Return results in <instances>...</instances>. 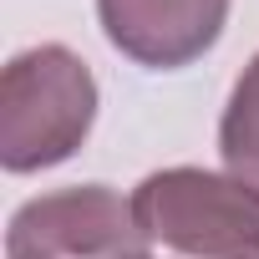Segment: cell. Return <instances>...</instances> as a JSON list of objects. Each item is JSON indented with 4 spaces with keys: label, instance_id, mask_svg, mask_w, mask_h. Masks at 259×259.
Masks as SVG:
<instances>
[{
    "label": "cell",
    "instance_id": "1",
    "mask_svg": "<svg viewBox=\"0 0 259 259\" xmlns=\"http://www.w3.org/2000/svg\"><path fill=\"white\" fill-rule=\"evenodd\" d=\"M97 122V76L71 46H31L0 71V163L41 173L66 163Z\"/></svg>",
    "mask_w": 259,
    "mask_h": 259
},
{
    "label": "cell",
    "instance_id": "2",
    "mask_svg": "<svg viewBox=\"0 0 259 259\" xmlns=\"http://www.w3.org/2000/svg\"><path fill=\"white\" fill-rule=\"evenodd\" d=\"M133 213L153 244L188 259H259V188L234 173H148L133 193Z\"/></svg>",
    "mask_w": 259,
    "mask_h": 259
},
{
    "label": "cell",
    "instance_id": "3",
    "mask_svg": "<svg viewBox=\"0 0 259 259\" xmlns=\"http://www.w3.org/2000/svg\"><path fill=\"white\" fill-rule=\"evenodd\" d=\"M153 254L133 203L107 183L41 193L11 213L6 259H138Z\"/></svg>",
    "mask_w": 259,
    "mask_h": 259
},
{
    "label": "cell",
    "instance_id": "4",
    "mask_svg": "<svg viewBox=\"0 0 259 259\" xmlns=\"http://www.w3.org/2000/svg\"><path fill=\"white\" fill-rule=\"evenodd\" d=\"M97 21L127 61L173 71L224 36L229 0H97Z\"/></svg>",
    "mask_w": 259,
    "mask_h": 259
},
{
    "label": "cell",
    "instance_id": "5",
    "mask_svg": "<svg viewBox=\"0 0 259 259\" xmlns=\"http://www.w3.org/2000/svg\"><path fill=\"white\" fill-rule=\"evenodd\" d=\"M219 153H224V168L234 178L259 188V51L239 71V81L229 92V107L219 117Z\"/></svg>",
    "mask_w": 259,
    "mask_h": 259
},
{
    "label": "cell",
    "instance_id": "6",
    "mask_svg": "<svg viewBox=\"0 0 259 259\" xmlns=\"http://www.w3.org/2000/svg\"><path fill=\"white\" fill-rule=\"evenodd\" d=\"M138 259H153V254H138Z\"/></svg>",
    "mask_w": 259,
    "mask_h": 259
}]
</instances>
